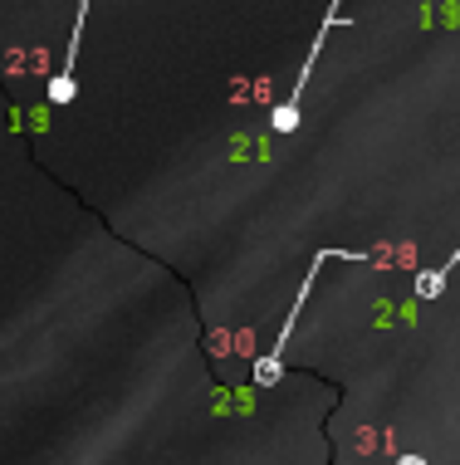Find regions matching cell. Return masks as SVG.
Here are the masks:
<instances>
[{"label": "cell", "mask_w": 460, "mask_h": 465, "mask_svg": "<svg viewBox=\"0 0 460 465\" xmlns=\"http://www.w3.org/2000/svg\"><path fill=\"white\" fill-rule=\"evenodd\" d=\"M328 260H347V265H363V260H372L367 250H333V245H323L318 255H314V265H308V280L299 284V294H294V309H289V319L279 323V338H275V348H269V358H259L255 362V387H275L279 382V372H284V348H289V338H294V319L304 313V304H308V289H314V280H318V270L328 265Z\"/></svg>", "instance_id": "obj_1"}, {"label": "cell", "mask_w": 460, "mask_h": 465, "mask_svg": "<svg viewBox=\"0 0 460 465\" xmlns=\"http://www.w3.org/2000/svg\"><path fill=\"white\" fill-rule=\"evenodd\" d=\"M343 20H347V15L338 10V0H333L328 15H323V25H318V35H314V45H308V59H304V69H299V84H294L289 98H284V104L269 113V128H275V133H294V128H299V108H304L308 79H314V64H318V54H323V40H328V30H333V25H343Z\"/></svg>", "instance_id": "obj_2"}, {"label": "cell", "mask_w": 460, "mask_h": 465, "mask_svg": "<svg viewBox=\"0 0 460 465\" xmlns=\"http://www.w3.org/2000/svg\"><path fill=\"white\" fill-rule=\"evenodd\" d=\"M83 20H89V0H79V10H73V35H69V45H64V59H59V69L49 74V89L44 98L54 108H69L73 98H79V40H83Z\"/></svg>", "instance_id": "obj_3"}, {"label": "cell", "mask_w": 460, "mask_h": 465, "mask_svg": "<svg viewBox=\"0 0 460 465\" xmlns=\"http://www.w3.org/2000/svg\"><path fill=\"white\" fill-rule=\"evenodd\" d=\"M455 270H460V250H451V255H445L436 270H426V274H421V280H416V294H421V299H441Z\"/></svg>", "instance_id": "obj_4"}, {"label": "cell", "mask_w": 460, "mask_h": 465, "mask_svg": "<svg viewBox=\"0 0 460 465\" xmlns=\"http://www.w3.org/2000/svg\"><path fill=\"white\" fill-rule=\"evenodd\" d=\"M396 465H426V460H421V456H402V460H396Z\"/></svg>", "instance_id": "obj_5"}]
</instances>
